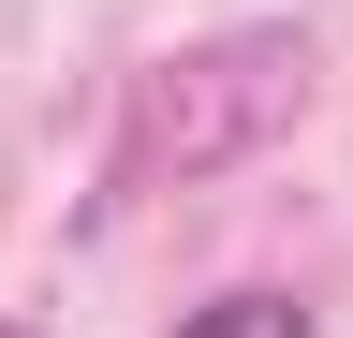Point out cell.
<instances>
[{"mask_svg": "<svg viewBox=\"0 0 353 338\" xmlns=\"http://www.w3.org/2000/svg\"><path fill=\"white\" fill-rule=\"evenodd\" d=\"M294 103H309V45H294V30H236V45H192V59H162L148 89H132L118 191H148L162 162H176V177H206V162L265 147Z\"/></svg>", "mask_w": 353, "mask_h": 338, "instance_id": "obj_1", "label": "cell"}, {"mask_svg": "<svg viewBox=\"0 0 353 338\" xmlns=\"http://www.w3.org/2000/svg\"><path fill=\"white\" fill-rule=\"evenodd\" d=\"M176 338H309V309H294V294H265V279H250V294H206V309L176 324Z\"/></svg>", "mask_w": 353, "mask_h": 338, "instance_id": "obj_2", "label": "cell"}, {"mask_svg": "<svg viewBox=\"0 0 353 338\" xmlns=\"http://www.w3.org/2000/svg\"><path fill=\"white\" fill-rule=\"evenodd\" d=\"M0 338H30V324H0Z\"/></svg>", "mask_w": 353, "mask_h": 338, "instance_id": "obj_3", "label": "cell"}]
</instances>
